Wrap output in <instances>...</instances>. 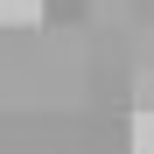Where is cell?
I'll use <instances>...</instances> for the list:
<instances>
[{
  "mask_svg": "<svg viewBox=\"0 0 154 154\" xmlns=\"http://www.w3.org/2000/svg\"><path fill=\"white\" fill-rule=\"evenodd\" d=\"M133 154H154V105L133 112Z\"/></svg>",
  "mask_w": 154,
  "mask_h": 154,
  "instance_id": "6da1fadb",
  "label": "cell"
},
{
  "mask_svg": "<svg viewBox=\"0 0 154 154\" xmlns=\"http://www.w3.org/2000/svg\"><path fill=\"white\" fill-rule=\"evenodd\" d=\"M0 14L21 28V21H35V14H42V0H0Z\"/></svg>",
  "mask_w": 154,
  "mask_h": 154,
  "instance_id": "7a4b0ae2",
  "label": "cell"
}]
</instances>
